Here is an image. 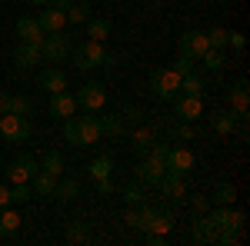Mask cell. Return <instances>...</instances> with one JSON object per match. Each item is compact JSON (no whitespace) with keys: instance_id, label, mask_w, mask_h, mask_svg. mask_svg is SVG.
<instances>
[{"instance_id":"6da1fadb","label":"cell","mask_w":250,"mask_h":246,"mask_svg":"<svg viewBox=\"0 0 250 246\" xmlns=\"http://www.w3.org/2000/svg\"><path fill=\"white\" fill-rule=\"evenodd\" d=\"M74 63H77V70H94V67H114V57L104 50L100 40H87L74 50Z\"/></svg>"},{"instance_id":"7a4b0ae2","label":"cell","mask_w":250,"mask_h":246,"mask_svg":"<svg viewBox=\"0 0 250 246\" xmlns=\"http://www.w3.org/2000/svg\"><path fill=\"white\" fill-rule=\"evenodd\" d=\"M150 90H154L157 100H173L180 94V76L173 74L170 67H160V70L150 74Z\"/></svg>"},{"instance_id":"3957f363","label":"cell","mask_w":250,"mask_h":246,"mask_svg":"<svg viewBox=\"0 0 250 246\" xmlns=\"http://www.w3.org/2000/svg\"><path fill=\"white\" fill-rule=\"evenodd\" d=\"M74 100H77V107H83L87 114H100V110L107 107V87L90 80V83H83V87L77 90Z\"/></svg>"},{"instance_id":"277c9868","label":"cell","mask_w":250,"mask_h":246,"mask_svg":"<svg viewBox=\"0 0 250 246\" xmlns=\"http://www.w3.org/2000/svg\"><path fill=\"white\" fill-rule=\"evenodd\" d=\"M0 136L7 143H23L30 136V120L17 114H0Z\"/></svg>"},{"instance_id":"5b68a950","label":"cell","mask_w":250,"mask_h":246,"mask_svg":"<svg viewBox=\"0 0 250 246\" xmlns=\"http://www.w3.org/2000/svg\"><path fill=\"white\" fill-rule=\"evenodd\" d=\"M40 54L50 60V63H63V60L70 57V40L63 37V30L60 34H43V40H40Z\"/></svg>"},{"instance_id":"8992f818","label":"cell","mask_w":250,"mask_h":246,"mask_svg":"<svg viewBox=\"0 0 250 246\" xmlns=\"http://www.w3.org/2000/svg\"><path fill=\"white\" fill-rule=\"evenodd\" d=\"M173 114H177V120H187V123L200 120V116H204V96L177 94L173 96Z\"/></svg>"},{"instance_id":"52a82bcc","label":"cell","mask_w":250,"mask_h":246,"mask_svg":"<svg viewBox=\"0 0 250 246\" xmlns=\"http://www.w3.org/2000/svg\"><path fill=\"white\" fill-rule=\"evenodd\" d=\"M207 50H210V43H207V34H204V30H187V34H180V54H184V57L200 60Z\"/></svg>"},{"instance_id":"ba28073f","label":"cell","mask_w":250,"mask_h":246,"mask_svg":"<svg viewBox=\"0 0 250 246\" xmlns=\"http://www.w3.org/2000/svg\"><path fill=\"white\" fill-rule=\"evenodd\" d=\"M164 173H167V167H164L160 160H154V156H147V153H144V160L134 167V176L144 183V187H157Z\"/></svg>"},{"instance_id":"9c48e42d","label":"cell","mask_w":250,"mask_h":246,"mask_svg":"<svg viewBox=\"0 0 250 246\" xmlns=\"http://www.w3.org/2000/svg\"><path fill=\"white\" fill-rule=\"evenodd\" d=\"M164 167L170 173H180V176H187V173L197 167V160H193L190 150H184V147H170V153H167V160H164Z\"/></svg>"},{"instance_id":"30bf717a","label":"cell","mask_w":250,"mask_h":246,"mask_svg":"<svg viewBox=\"0 0 250 246\" xmlns=\"http://www.w3.org/2000/svg\"><path fill=\"white\" fill-rule=\"evenodd\" d=\"M34 173H37V160H34V156H17V160L7 167V180H10V183H30Z\"/></svg>"},{"instance_id":"8fae6325","label":"cell","mask_w":250,"mask_h":246,"mask_svg":"<svg viewBox=\"0 0 250 246\" xmlns=\"http://www.w3.org/2000/svg\"><path fill=\"white\" fill-rule=\"evenodd\" d=\"M43 54H40V43H23L20 40L17 47H14V63H17L20 70H30V67H37Z\"/></svg>"},{"instance_id":"7c38bea8","label":"cell","mask_w":250,"mask_h":246,"mask_svg":"<svg viewBox=\"0 0 250 246\" xmlns=\"http://www.w3.org/2000/svg\"><path fill=\"white\" fill-rule=\"evenodd\" d=\"M210 223L217 229H240L244 227V213L240 209H230V207H220L210 213Z\"/></svg>"},{"instance_id":"4fadbf2b","label":"cell","mask_w":250,"mask_h":246,"mask_svg":"<svg viewBox=\"0 0 250 246\" xmlns=\"http://www.w3.org/2000/svg\"><path fill=\"white\" fill-rule=\"evenodd\" d=\"M77 114V100L67 94V90H60V94H50V116H57V120H67V116Z\"/></svg>"},{"instance_id":"5bb4252c","label":"cell","mask_w":250,"mask_h":246,"mask_svg":"<svg viewBox=\"0 0 250 246\" xmlns=\"http://www.w3.org/2000/svg\"><path fill=\"white\" fill-rule=\"evenodd\" d=\"M77 127H80V147H90V143H97V140L104 136V130H100V116L97 114L77 116Z\"/></svg>"},{"instance_id":"9a60e30c","label":"cell","mask_w":250,"mask_h":246,"mask_svg":"<svg viewBox=\"0 0 250 246\" xmlns=\"http://www.w3.org/2000/svg\"><path fill=\"white\" fill-rule=\"evenodd\" d=\"M157 187H160V193H164L167 200H180V196L187 193V183H184V176H180V173H170V170L160 176V183H157Z\"/></svg>"},{"instance_id":"2e32d148","label":"cell","mask_w":250,"mask_h":246,"mask_svg":"<svg viewBox=\"0 0 250 246\" xmlns=\"http://www.w3.org/2000/svg\"><path fill=\"white\" fill-rule=\"evenodd\" d=\"M37 83L47 94H60V90H67V74H63L60 67H50V70H43V74L37 76Z\"/></svg>"},{"instance_id":"e0dca14e","label":"cell","mask_w":250,"mask_h":246,"mask_svg":"<svg viewBox=\"0 0 250 246\" xmlns=\"http://www.w3.org/2000/svg\"><path fill=\"white\" fill-rule=\"evenodd\" d=\"M17 37L23 40V43H40V40H43V30H40L37 17H20L17 20Z\"/></svg>"},{"instance_id":"ac0fdd59","label":"cell","mask_w":250,"mask_h":246,"mask_svg":"<svg viewBox=\"0 0 250 246\" xmlns=\"http://www.w3.org/2000/svg\"><path fill=\"white\" fill-rule=\"evenodd\" d=\"M37 23H40V30H43V34H60V30H63V23H67V17H63V10L50 7V10H43V14L37 17Z\"/></svg>"},{"instance_id":"d6986e66","label":"cell","mask_w":250,"mask_h":246,"mask_svg":"<svg viewBox=\"0 0 250 246\" xmlns=\"http://www.w3.org/2000/svg\"><path fill=\"white\" fill-rule=\"evenodd\" d=\"M54 187H57V176H50L37 167V173L30 176V193L34 196H54Z\"/></svg>"},{"instance_id":"ffe728a7","label":"cell","mask_w":250,"mask_h":246,"mask_svg":"<svg viewBox=\"0 0 250 246\" xmlns=\"http://www.w3.org/2000/svg\"><path fill=\"white\" fill-rule=\"evenodd\" d=\"M190 233H193V240H197V243H217V227L210 223V216H207V213L193 220Z\"/></svg>"},{"instance_id":"44dd1931","label":"cell","mask_w":250,"mask_h":246,"mask_svg":"<svg viewBox=\"0 0 250 246\" xmlns=\"http://www.w3.org/2000/svg\"><path fill=\"white\" fill-rule=\"evenodd\" d=\"M240 120H244V116L230 114V110H217V114L210 116V123H213V130H217V133H233Z\"/></svg>"},{"instance_id":"7402d4cb","label":"cell","mask_w":250,"mask_h":246,"mask_svg":"<svg viewBox=\"0 0 250 246\" xmlns=\"http://www.w3.org/2000/svg\"><path fill=\"white\" fill-rule=\"evenodd\" d=\"M94 236H90V223L87 220H74L70 227H67V243H77V246H83V243H90Z\"/></svg>"},{"instance_id":"603a6c76","label":"cell","mask_w":250,"mask_h":246,"mask_svg":"<svg viewBox=\"0 0 250 246\" xmlns=\"http://www.w3.org/2000/svg\"><path fill=\"white\" fill-rule=\"evenodd\" d=\"M230 103H233V114H237V116H247V103H250V96H247V80H240V83L230 90Z\"/></svg>"},{"instance_id":"cb8c5ba5","label":"cell","mask_w":250,"mask_h":246,"mask_svg":"<svg viewBox=\"0 0 250 246\" xmlns=\"http://www.w3.org/2000/svg\"><path fill=\"white\" fill-rule=\"evenodd\" d=\"M77 193H80V183L74 180V176H70V180H60V176H57V187H54V196H57L60 203H70V200H74Z\"/></svg>"},{"instance_id":"d4e9b609","label":"cell","mask_w":250,"mask_h":246,"mask_svg":"<svg viewBox=\"0 0 250 246\" xmlns=\"http://www.w3.org/2000/svg\"><path fill=\"white\" fill-rule=\"evenodd\" d=\"M87 37H90V40H100V43H104V40L110 37V20L90 17V20H87Z\"/></svg>"},{"instance_id":"484cf974","label":"cell","mask_w":250,"mask_h":246,"mask_svg":"<svg viewBox=\"0 0 250 246\" xmlns=\"http://www.w3.org/2000/svg\"><path fill=\"white\" fill-rule=\"evenodd\" d=\"M213 203H220V207H233V200H237V189H233V183H217L210 193Z\"/></svg>"},{"instance_id":"4316f807","label":"cell","mask_w":250,"mask_h":246,"mask_svg":"<svg viewBox=\"0 0 250 246\" xmlns=\"http://www.w3.org/2000/svg\"><path fill=\"white\" fill-rule=\"evenodd\" d=\"M180 94H187V96H204V80L193 74H184L180 76Z\"/></svg>"},{"instance_id":"83f0119b","label":"cell","mask_w":250,"mask_h":246,"mask_svg":"<svg viewBox=\"0 0 250 246\" xmlns=\"http://www.w3.org/2000/svg\"><path fill=\"white\" fill-rule=\"evenodd\" d=\"M43 173H50V176H60L63 173V156H60L57 150H50V153H43V163H37Z\"/></svg>"},{"instance_id":"f1b7e54d","label":"cell","mask_w":250,"mask_h":246,"mask_svg":"<svg viewBox=\"0 0 250 246\" xmlns=\"http://www.w3.org/2000/svg\"><path fill=\"white\" fill-rule=\"evenodd\" d=\"M167 133H170V140H193L197 136L193 123H187V120H173L170 127H167Z\"/></svg>"},{"instance_id":"f546056e","label":"cell","mask_w":250,"mask_h":246,"mask_svg":"<svg viewBox=\"0 0 250 246\" xmlns=\"http://www.w3.org/2000/svg\"><path fill=\"white\" fill-rule=\"evenodd\" d=\"M63 17L70 20V23H87V20H90V7H87V3H77V0H70V7L63 10Z\"/></svg>"},{"instance_id":"4dcf8cb0","label":"cell","mask_w":250,"mask_h":246,"mask_svg":"<svg viewBox=\"0 0 250 246\" xmlns=\"http://www.w3.org/2000/svg\"><path fill=\"white\" fill-rule=\"evenodd\" d=\"M17 229H20V216L14 209L3 207V213H0V236H10V233H17Z\"/></svg>"},{"instance_id":"1f68e13d","label":"cell","mask_w":250,"mask_h":246,"mask_svg":"<svg viewBox=\"0 0 250 246\" xmlns=\"http://www.w3.org/2000/svg\"><path fill=\"white\" fill-rule=\"evenodd\" d=\"M124 200L130 203V207H140L144 200H147V187L137 180V183H130V187H124Z\"/></svg>"},{"instance_id":"d6a6232c","label":"cell","mask_w":250,"mask_h":246,"mask_svg":"<svg viewBox=\"0 0 250 246\" xmlns=\"http://www.w3.org/2000/svg\"><path fill=\"white\" fill-rule=\"evenodd\" d=\"M7 114L30 116V114H34V103H30L27 96H10V100H7Z\"/></svg>"},{"instance_id":"836d02e7","label":"cell","mask_w":250,"mask_h":246,"mask_svg":"<svg viewBox=\"0 0 250 246\" xmlns=\"http://www.w3.org/2000/svg\"><path fill=\"white\" fill-rule=\"evenodd\" d=\"M110 170H114V160H110V156H97L94 163H90V176H94V180H107Z\"/></svg>"},{"instance_id":"e575fe53","label":"cell","mask_w":250,"mask_h":246,"mask_svg":"<svg viewBox=\"0 0 250 246\" xmlns=\"http://www.w3.org/2000/svg\"><path fill=\"white\" fill-rule=\"evenodd\" d=\"M130 140H134V147H137L140 153H147V150H150V143H154V130L140 127V130H134V133H130Z\"/></svg>"},{"instance_id":"d590c367","label":"cell","mask_w":250,"mask_h":246,"mask_svg":"<svg viewBox=\"0 0 250 246\" xmlns=\"http://www.w3.org/2000/svg\"><path fill=\"white\" fill-rule=\"evenodd\" d=\"M204 34H207V43L217 47V50H224L227 40H230V30H224V27H213V30H204Z\"/></svg>"},{"instance_id":"8d00e7d4","label":"cell","mask_w":250,"mask_h":246,"mask_svg":"<svg viewBox=\"0 0 250 246\" xmlns=\"http://www.w3.org/2000/svg\"><path fill=\"white\" fill-rule=\"evenodd\" d=\"M100 130H104V136H120L124 133V120L120 116H100Z\"/></svg>"},{"instance_id":"74e56055","label":"cell","mask_w":250,"mask_h":246,"mask_svg":"<svg viewBox=\"0 0 250 246\" xmlns=\"http://www.w3.org/2000/svg\"><path fill=\"white\" fill-rule=\"evenodd\" d=\"M204 63H207V70H224V63H227V57H224V50H217V47H210L207 54H204Z\"/></svg>"},{"instance_id":"f35d334b","label":"cell","mask_w":250,"mask_h":246,"mask_svg":"<svg viewBox=\"0 0 250 246\" xmlns=\"http://www.w3.org/2000/svg\"><path fill=\"white\" fill-rule=\"evenodd\" d=\"M63 136H67V143L80 147V127H77V116H67V120H63Z\"/></svg>"},{"instance_id":"ab89813d","label":"cell","mask_w":250,"mask_h":246,"mask_svg":"<svg viewBox=\"0 0 250 246\" xmlns=\"http://www.w3.org/2000/svg\"><path fill=\"white\" fill-rule=\"evenodd\" d=\"M30 196H34V193H30L27 183H14V187H10V203H27Z\"/></svg>"},{"instance_id":"60d3db41","label":"cell","mask_w":250,"mask_h":246,"mask_svg":"<svg viewBox=\"0 0 250 246\" xmlns=\"http://www.w3.org/2000/svg\"><path fill=\"white\" fill-rule=\"evenodd\" d=\"M170 70H173V74H177V76L190 74V70H193V60H190V57H184V54H180V60H177V63H173Z\"/></svg>"},{"instance_id":"b9f144b4","label":"cell","mask_w":250,"mask_h":246,"mask_svg":"<svg viewBox=\"0 0 250 246\" xmlns=\"http://www.w3.org/2000/svg\"><path fill=\"white\" fill-rule=\"evenodd\" d=\"M227 47H233L237 54H244V47H247V43H244V34H230V40H227Z\"/></svg>"},{"instance_id":"7bdbcfd3","label":"cell","mask_w":250,"mask_h":246,"mask_svg":"<svg viewBox=\"0 0 250 246\" xmlns=\"http://www.w3.org/2000/svg\"><path fill=\"white\" fill-rule=\"evenodd\" d=\"M193 209H197V213H207V209H210V196H197V200H193Z\"/></svg>"},{"instance_id":"ee69618b","label":"cell","mask_w":250,"mask_h":246,"mask_svg":"<svg viewBox=\"0 0 250 246\" xmlns=\"http://www.w3.org/2000/svg\"><path fill=\"white\" fill-rule=\"evenodd\" d=\"M94 183H97V189H100L104 196H110V193H114V183H110V176H107V180H94Z\"/></svg>"},{"instance_id":"f6af8a7d","label":"cell","mask_w":250,"mask_h":246,"mask_svg":"<svg viewBox=\"0 0 250 246\" xmlns=\"http://www.w3.org/2000/svg\"><path fill=\"white\" fill-rule=\"evenodd\" d=\"M3 207H10V187L0 183V209H3Z\"/></svg>"},{"instance_id":"bcb514c9","label":"cell","mask_w":250,"mask_h":246,"mask_svg":"<svg viewBox=\"0 0 250 246\" xmlns=\"http://www.w3.org/2000/svg\"><path fill=\"white\" fill-rule=\"evenodd\" d=\"M124 223L137 229V223H140V216H137V209H130V213H124Z\"/></svg>"},{"instance_id":"7dc6e473","label":"cell","mask_w":250,"mask_h":246,"mask_svg":"<svg viewBox=\"0 0 250 246\" xmlns=\"http://www.w3.org/2000/svg\"><path fill=\"white\" fill-rule=\"evenodd\" d=\"M30 3H34V7H47L50 0H30Z\"/></svg>"}]
</instances>
